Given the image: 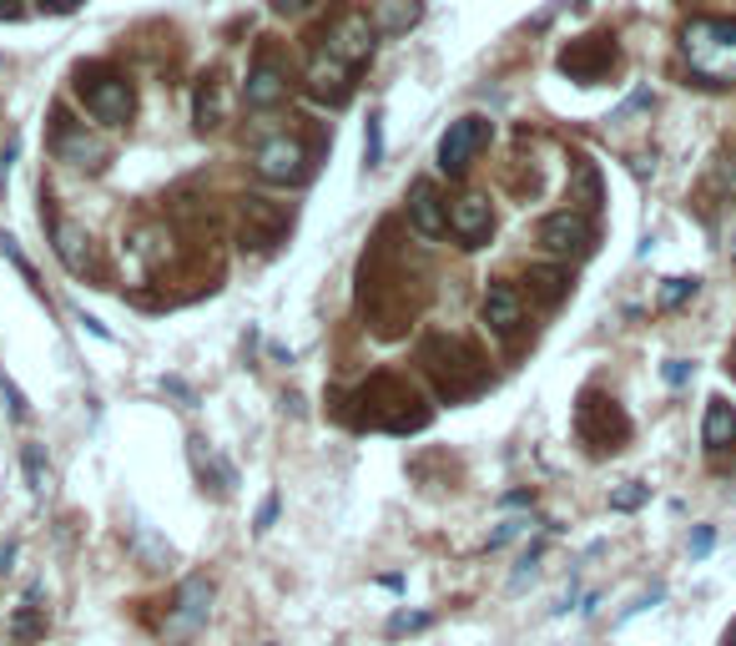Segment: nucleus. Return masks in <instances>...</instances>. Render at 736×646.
<instances>
[{"label":"nucleus","instance_id":"obj_1","mask_svg":"<svg viewBox=\"0 0 736 646\" xmlns=\"http://www.w3.org/2000/svg\"><path fill=\"white\" fill-rule=\"evenodd\" d=\"M681 51L706 86L736 82V21H691L681 31Z\"/></svg>","mask_w":736,"mask_h":646},{"label":"nucleus","instance_id":"obj_2","mask_svg":"<svg viewBox=\"0 0 736 646\" xmlns=\"http://www.w3.org/2000/svg\"><path fill=\"white\" fill-rule=\"evenodd\" d=\"M323 56H333L338 66H348V72H354L358 61L374 56V21H368L364 11L333 15L328 31H323Z\"/></svg>","mask_w":736,"mask_h":646},{"label":"nucleus","instance_id":"obj_3","mask_svg":"<svg viewBox=\"0 0 736 646\" xmlns=\"http://www.w3.org/2000/svg\"><path fill=\"white\" fill-rule=\"evenodd\" d=\"M76 91H82L86 111L96 121H107V127H121L131 117V86L111 72H82L76 76Z\"/></svg>","mask_w":736,"mask_h":646},{"label":"nucleus","instance_id":"obj_4","mask_svg":"<svg viewBox=\"0 0 736 646\" xmlns=\"http://www.w3.org/2000/svg\"><path fill=\"white\" fill-rule=\"evenodd\" d=\"M283 233H288V207L283 203H268V197H242V207H238V238H242V248L268 252V248H278V243H283Z\"/></svg>","mask_w":736,"mask_h":646},{"label":"nucleus","instance_id":"obj_5","mask_svg":"<svg viewBox=\"0 0 736 646\" xmlns=\"http://www.w3.org/2000/svg\"><path fill=\"white\" fill-rule=\"evenodd\" d=\"M540 248L545 252H555V258H585V252L595 248V223L585 213H550L545 223H540Z\"/></svg>","mask_w":736,"mask_h":646},{"label":"nucleus","instance_id":"obj_6","mask_svg":"<svg viewBox=\"0 0 736 646\" xmlns=\"http://www.w3.org/2000/svg\"><path fill=\"white\" fill-rule=\"evenodd\" d=\"M252 168H258L262 182H278V187H297V182L309 177V152H303V142H297V137H273V142L258 147Z\"/></svg>","mask_w":736,"mask_h":646},{"label":"nucleus","instance_id":"obj_7","mask_svg":"<svg viewBox=\"0 0 736 646\" xmlns=\"http://www.w3.org/2000/svg\"><path fill=\"white\" fill-rule=\"evenodd\" d=\"M207 606H213V586L203 575H187L172 611H166V642H192L207 626Z\"/></svg>","mask_w":736,"mask_h":646},{"label":"nucleus","instance_id":"obj_8","mask_svg":"<svg viewBox=\"0 0 736 646\" xmlns=\"http://www.w3.org/2000/svg\"><path fill=\"white\" fill-rule=\"evenodd\" d=\"M485 142H489V121L485 117L450 121V132H444V142H440V172L464 177V172H469V162L485 152Z\"/></svg>","mask_w":736,"mask_h":646},{"label":"nucleus","instance_id":"obj_9","mask_svg":"<svg viewBox=\"0 0 736 646\" xmlns=\"http://www.w3.org/2000/svg\"><path fill=\"white\" fill-rule=\"evenodd\" d=\"M610 61H616V46H610L606 36H581V41H571V46L560 51V72L571 76V82L591 86V82L606 76Z\"/></svg>","mask_w":736,"mask_h":646},{"label":"nucleus","instance_id":"obj_10","mask_svg":"<svg viewBox=\"0 0 736 646\" xmlns=\"http://www.w3.org/2000/svg\"><path fill=\"white\" fill-rule=\"evenodd\" d=\"M409 223H414V233L429 243L450 233V207L440 203L434 182H414V187H409Z\"/></svg>","mask_w":736,"mask_h":646},{"label":"nucleus","instance_id":"obj_11","mask_svg":"<svg viewBox=\"0 0 736 646\" xmlns=\"http://www.w3.org/2000/svg\"><path fill=\"white\" fill-rule=\"evenodd\" d=\"M283 96H288V72L278 66L273 51H258V61H252V72H248V107L268 111V107H278Z\"/></svg>","mask_w":736,"mask_h":646},{"label":"nucleus","instance_id":"obj_12","mask_svg":"<svg viewBox=\"0 0 736 646\" xmlns=\"http://www.w3.org/2000/svg\"><path fill=\"white\" fill-rule=\"evenodd\" d=\"M489 228H495V217H489V203L485 197H459V203H450V233L464 243V248H479V243L489 238Z\"/></svg>","mask_w":736,"mask_h":646},{"label":"nucleus","instance_id":"obj_13","mask_svg":"<svg viewBox=\"0 0 736 646\" xmlns=\"http://www.w3.org/2000/svg\"><path fill=\"white\" fill-rule=\"evenodd\" d=\"M309 91L318 96V101H328V107H344L348 96H354V72L318 51V56H313V66H309Z\"/></svg>","mask_w":736,"mask_h":646},{"label":"nucleus","instance_id":"obj_14","mask_svg":"<svg viewBox=\"0 0 736 646\" xmlns=\"http://www.w3.org/2000/svg\"><path fill=\"white\" fill-rule=\"evenodd\" d=\"M51 152L61 157V162H82V168H101V157H107V147L96 142V137H86L76 121L56 117V137H51Z\"/></svg>","mask_w":736,"mask_h":646},{"label":"nucleus","instance_id":"obj_15","mask_svg":"<svg viewBox=\"0 0 736 646\" xmlns=\"http://www.w3.org/2000/svg\"><path fill=\"white\" fill-rule=\"evenodd\" d=\"M485 323L495 329V334H515L524 323V299H520V288L510 283H495L485 293Z\"/></svg>","mask_w":736,"mask_h":646},{"label":"nucleus","instance_id":"obj_16","mask_svg":"<svg viewBox=\"0 0 736 646\" xmlns=\"http://www.w3.org/2000/svg\"><path fill=\"white\" fill-rule=\"evenodd\" d=\"M701 440H706V450H726V444H736V409L726 405V399H712L706 424H701Z\"/></svg>","mask_w":736,"mask_h":646},{"label":"nucleus","instance_id":"obj_17","mask_svg":"<svg viewBox=\"0 0 736 646\" xmlns=\"http://www.w3.org/2000/svg\"><path fill=\"white\" fill-rule=\"evenodd\" d=\"M51 233H56L61 263L72 268V273H86V268H91V248H86L82 228H76V223H51Z\"/></svg>","mask_w":736,"mask_h":646},{"label":"nucleus","instance_id":"obj_18","mask_svg":"<svg viewBox=\"0 0 736 646\" xmlns=\"http://www.w3.org/2000/svg\"><path fill=\"white\" fill-rule=\"evenodd\" d=\"M524 283H530V293L540 303H560L565 293H571V273H565V268H530Z\"/></svg>","mask_w":736,"mask_h":646},{"label":"nucleus","instance_id":"obj_19","mask_svg":"<svg viewBox=\"0 0 736 646\" xmlns=\"http://www.w3.org/2000/svg\"><path fill=\"white\" fill-rule=\"evenodd\" d=\"M41 601V591L31 586V596H25V606L15 611V622H11V632L21 636V642H31V636H41L46 632V606H36Z\"/></svg>","mask_w":736,"mask_h":646},{"label":"nucleus","instance_id":"obj_20","mask_svg":"<svg viewBox=\"0 0 736 646\" xmlns=\"http://www.w3.org/2000/svg\"><path fill=\"white\" fill-rule=\"evenodd\" d=\"M419 21V0H379V25L383 31H409Z\"/></svg>","mask_w":736,"mask_h":646},{"label":"nucleus","instance_id":"obj_21","mask_svg":"<svg viewBox=\"0 0 736 646\" xmlns=\"http://www.w3.org/2000/svg\"><path fill=\"white\" fill-rule=\"evenodd\" d=\"M575 203L585 207V213H595V207H600V177H595V168L591 162H575Z\"/></svg>","mask_w":736,"mask_h":646},{"label":"nucleus","instance_id":"obj_22","mask_svg":"<svg viewBox=\"0 0 736 646\" xmlns=\"http://www.w3.org/2000/svg\"><path fill=\"white\" fill-rule=\"evenodd\" d=\"M217 121H223V96H217V86H203V91H197V127H217Z\"/></svg>","mask_w":736,"mask_h":646},{"label":"nucleus","instance_id":"obj_23","mask_svg":"<svg viewBox=\"0 0 736 646\" xmlns=\"http://www.w3.org/2000/svg\"><path fill=\"white\" fill-rule=\"evenodd\" d=\"M25 480H31V491H46V460H41V444H25Z\"/></svg>","mask_w":736,"mask_h":646},{"label":"nucleus","instance_id":"obj_24","mask_svg":"<svg viewBox=\"0 0 736 646\" xmlns=\"http://www.w3.org/2000/svg\"><path fill=\"white\" fill-rule=\"evenodd\" d=\"M696 293V278H671V283L661 288V309H677L681 299H691Z\"/></svg>","mask_w":736,"mask_h":646},{"label":"nucleus","instance_id":"obj_25","mask_svg":"<svg viewBox=\"0 0 736 646\" xmlns=\"http://www.w3.org/2000/svg\"><path fill=\"white\" fill-rule=\"evenodd\" d=\"M641 500H646V485H636V480H630L626 491H616V495H610V505H616V510H636Z\"/></svg>","mask_w":736,"mask_h":646},{"label":"nucleus","instance_id":"obj_26","mask_svg":"<svg viewBox=\"0 0 736 646\" xmlns=\"http://www.w3.org/2000/svg\"><path fill=\"white\" fill-rule=\"evenodd\" d=\"M524 530V520H505V526L495 530V536H489V551H499V546H505V540H515Z\"/></svg>","mask_w":736,"mask_h":646},{"label":"nucleus","instance_id":"obj_27","mask_svg":"<svg viewBox=\"0 0 736 646\" xmlns=\"http://www.w3.org/2000/svg\"><path fill=\"white\" fill-rule=\"evenodd\" d=\"M364 152H368V168H374V162H379V152H383V137H379V117L368 121V147H364Z\"/></svg>","mask_w":736,"mask_h":646},{"label":"nucleus","instance_id":"obj_28","mask_svg":"<svg viewBox=\"0 0 736 646\" xmlns=\"http://www.w3.org/2000/svg\"><path fill=\"white\" fill-rule=\"evenodd\" d=\"M419 626H429V616H393V622H389V632L399 636V632H419Z\"/></svg>","mask_w":736,"mask_h":646},{"label":"nucleus","instance_id":"obj_29","mask_svg":"<svg viewBox=\"0 0 736 646\" xmlns=\"http://www.w3.org/2000/svg\"><path fill=\"white\" fill-rule=\"evenodd\" d=\"M82 0H41V11H51V15H72Z\"/></svg>","mask_w":736,"mask_h":646},{"label":"nucleus","instance_id":"obj_30","mask_svg":"<svg viewBox=\"0 0 736 646\" xmlns=\"http://www.w3.org/2000/svg\"><path fill=\"white\" fill-rule=\"evenodd\" d=\"M268 6H273V11H283V15H297V11H309L313 0H268Z\"/></svg>","mask_w":736,"mask_h":646},{"label":"nucleus","instance_id":"obj_31","mask_svg":"<svg viewBox=\"0 0 736 646\" xmlns=\"http://www.w3.org/2000/svg\"><path fill=\"white\" fill-rule=\"evenodd\" d=\"M273 515H278V500H268V505L258 510V530H268V526H273Z\"/></svg>","mask_w":736,"mask_h":646},{"label":"nucleus","instance_id":"obj_32","mask_svg":"<svg viewBox=\"0 0 736 646\" xmlns=\"http://www.w3.org/2000/svg\"><path fill=\"white\" fill-rule=\"evenodd\" d=\"M691 551H696V556H706V551H712V530H696V540H691Z\"/></svg>","mask_w":736,"mask_h":646},{"label":"nucleus","instance_id":"obj_33","mask_svg":"<svg viewBox=\"0 0 736 646\" xmlns=\"http://www.w3.org/2000/svg\"><path fill=\"white\" fill-rule=\"evenodd\" d=\"M665 379H671V384H681V379H686V364H681V359H671V364H665Z\"/></svg>","mask_w":736,"mask_h":646},{"label":"nucleus","instance_id":"obj_34","mask_svg":"<svg viewBox=\"0 0 736 646\" xmlns=\"http://www.w3.org/2000/svg\"><path fill=\"white\" fill-rule=\"evenodd\" d=\"M21 15V0H0V21H15Z\"/></svg>","mask_w":736,"mask_h":646},{"label":"nucleus","instance_id":"obj_35","mask_svg":"<svg viewBox=\"0 0 736 646\" xmlns=\"http://www.w3.org/2000/svg\"><path fill=\"white\" fill-rule=\"evenodd\" d=\"M726 646H736V632H732V642H726Z\"/></svg>","mask_w":736,"mask_h":646}]
</instances>
